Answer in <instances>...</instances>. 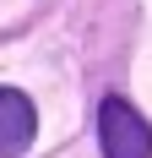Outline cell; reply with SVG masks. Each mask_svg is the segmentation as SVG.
<instances>
[{"instance_id":"cell-1","label":"cell","mask_w":152,"mask_h":158,"mask_svg":"<svg viewBox=\"0 0 152 158\" xmlns=\"http://www.w3.org/2000/svg\"><path fill=\"white\" fill-rule=\"evenodd\" d=\"M98 142H103V158H152V126L125 98H103V109H98Z\"/></svg>"},{"instance_id":"cell-2","label":"cell","mask_w":152,"mask_h":158,"mask_svg":"<svg viewBox=\"0 0 152 158\" xmlns=\"http://www.w3.org/2000/svg\"><path fill=\"white\" fill-rule=\"evenodd\" d=\"M38 136V104L22 87H0V158H22Z\"/></svg>"}]
</instances>
